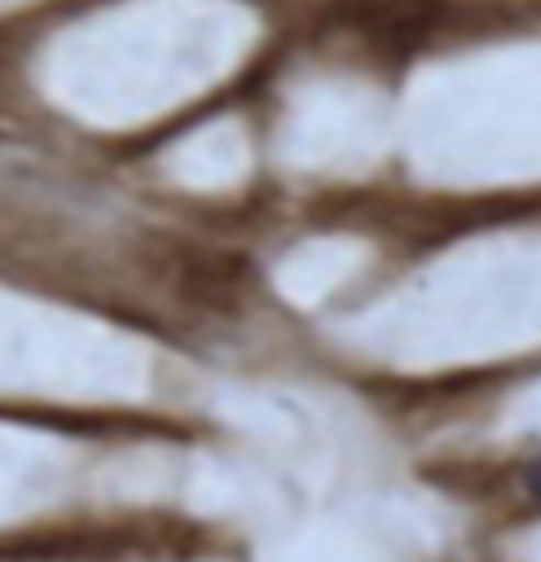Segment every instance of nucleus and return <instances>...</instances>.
Returning a JSON list of instances; mask_svg holds the SVG:
<instances>
[{
	"mask_svg": "<svg viewBox=\"0 0 541 562\" xmlns=\"http://www.w3.org/2000/svg\"><path fill=\"white\" fill-rule=\"evenodd\" d=\"M529 491H533V495L541 499V461L533 465V470H529Z\"/></svg>",
	"mask_w": 541,
	"mask_h": 562,
	"instance_id": "nucleus-1",
	"label": "nucleus"
}]
</instances>
